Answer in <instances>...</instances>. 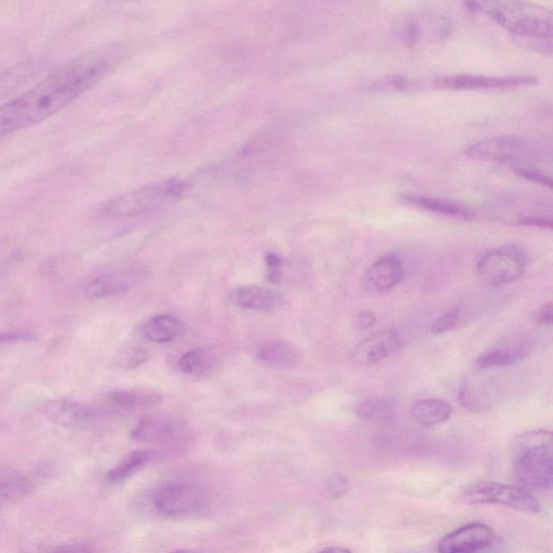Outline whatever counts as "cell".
<instances>
[{"mask_svg": "<svg viewBox=\"0 0 553 553\" xmlns=\"http://www.w3.org/2000/svg\"><path fill=\"white\" fill-rule=\"evenodd\" d=\"M120 59L117 47H104L67 61L55 72L0 106V138L56 115L109 74Z\"/></svg>", "mask_w": 553, "mask_h": 553, "instance_id": "6da1fadb", "label": "cell"}, {"mask_svg": "<svg viewBox=\"0 0 553 553\" xmlns=\"http://www.w3.org/2000/svg\"><path fill=\"white\" fill-rule=\"evenodd\" d=\"M466 7L490 17L528 44L552 42V12L545 7L523 2H471L466 3Z\"/></svg>", "mask_w": 553, "mask_h": 553, "instance_id": "7a4b0ae2", "label": "cell"}, {"mask_svg": "<svg viewBox=\"0 0 553 553\" xmlns=\"http://www.w3.org/2000/svg\"><path fill=\"white\" fill-rule=\"evenodd\" d=\"M553 439L548 430H531L515 442L514 475L518 487L545 492L553 482Z\"/></svg>", "mask_w": 553, "mask_h": 553, "instance_id": "3957f363", "label": "cell"}, {"mask_svg": "<svg viewBox=\"0 0 553 553\" xmlns=\"http://www.w3.org/2000/svg\"><path fill=\"white\" fill-rule=\"evenodd\" d=\"M186 188L185 181L175 178L148 183L107 202L104 213L118 219L138 217L174 204Z\"/></svg>", "mask_w": 553, "mask_h": 553, "instance_id": "277c9868", "label": "cell"}, {"mask_svg": "<svg viewBox=\"0 0 553 553\" xmlns=\"http://www.w3.org/2000/svg\"><path fill=\"white\" fill-rule=\"evenodd\" d=\"M466 155L485 163L511 164L515 168H523L541 156V146L535 141L519 137H498L469 146Z\"/></svg>", "mask_w": 553, "mask_h": 553, "instance_id": "5b68a950", "label": "cell"}, {"mask_svg": "<svg viewBox=\"0 0 553 553\" xmlns=\"http://www.w3.org/2000/svg\"><path fill=\"white\" fill-rule=\"evenodd\" d=\"M207 493L199 484L182 479L168 480L153 493V505L168 517H187L197 514L207 504Z\"/></svg>", "mask_w": 553, "mask_h": 553, "instance_id": "8992f818", "label": "cell"}, {"mask_svg": "<svg viewBox=\"0 0 553 553\" xmlns=\"http://www.w3.org/2000/svg\"><path fill=\"white\" fill-rule=\"evenodd\" d=\"M464 503L472 505L494 504L516 509L528 514H538L542 507L536 497L518 485L498 482H479L470 485L462 493Z\"/></svg>", "mask_w": 553, "mask_h": 553, "instance_id": "52a82bcc", "label": "cell"}, {"mask_svg": "<svg viewBox=\"0 0 553 553\" xmlns=\"http://www.w3.org/2000/svg\"><path fill=\"white\" fill-rule=\"evenodd\" d=\"M528 254L516 245L491 251L477 265V276L484 285L498 287L519 279L528 266Z\"/></svg>", "mask_w": 553, "mask_h": 553, "instance_id": "ba28073f", "label": "cell"}, {"mask_svg": "<svg viewBox=\"0 0 553 553\" xmlns=\"http://www.w3.org/2000/svg\"><path fill=\"white\" fill-rule=\"evenodd\" d=\"M452 29L451 19L433 10L410 13L395 25L396 35L408 46L440 42L451 34Z\"/></svg>", "mask_w": 553, "mask_h": 553, "instance_id": "9c48e42d", "label": "cell"}, {"mask_svg": "<svg viewBox=\"0 0 553 553\" xmlns=\"http://www.w3.org/2000/svg\"><path fill=\"white\" fill-rule=\"evenodd\" d=\"M537 84L534 76L451 75L436 78L429 86L436 90L475 91L515 89Z\"/></svg>", "mask_w": 553, "mask_h": 553, "instance_id": "30bf717a", "label": "cell"}, {"mask_svg": "<svg viewBox=\"0 0 553 553\" xmlns=\"http://www.w3.org/2000/svg\"><path fill=\"white\" fill-rule=\"evenodd\" d=\"M131 436L142 443L173 444L188 436L186 423L164 415H146L133 428Z\"/></svg>", "mask_w": 553, "mask_h": 553, "instance_id": "8fae6325", "label": "cell"}, {"mask_svg": "<svg viewBox=\"0 0 553 553\" xmlns=\"http://www.w3.org/2000/svg\"><path fill=\"white\" fill-rule=\"evenodd\" d=\"M403 343L398 332L393 328L376 331L356 345L352 359L359 366H373L400 352Z\"/></svg>", "mask_w": 553, "mask_h": 553, "instance_id": "7c38bea8", "label": "cell"}, {"mask_svg": "<svg viewBox=\"0 0 553 553\" xmlns=\"http://www.w3.org/2000/svg\"><path fill=\"white\" fill-rule=\"evenodd\" d=\"M496 541V534L490 526L471 523L444 536L439 553H479L490 548Z\"/></svg>", "mask_w": 553, "mask_h": 553, "instance_id": "4fadbf2b", "label": "cell"}, {"mask_svg": "<svg viewBox=\"0 0 553 553\" xmlns=\"http://www.w3.org/2000/svg\"><path fill=\"white\" fill-rule=\"evenodd\" d=\"M44 414L51 423L64 428L84 427L102 416L98 407H90L72 399L47 402Z\"/></svg>", "mask_w": 553, "mask_h": 553, "instance_id": "5bb4252c", "label": "cell"}, {"mask_svg": "<svg viewBox=\"0 0 553 553\" xmlns=\"http://www.w3.org/2000/svg\"><path fill=\"white\" fill-rule=\"evenodd\" d=\"M403 277L404 268L401 260L395 254H387L368 268L363 283L369 291L379 293L394 289Z\"/></svg>", "mask_w": 553, "mask_h": 553, "instance_id": "9a60e30c", "label": "cell"}, {"mask_svg": "<svg viewBox=\"0 0 553 553\" xmlns=\"http://www.w3.org/2000/svg\"><path fill=\"white\" fill-rule=\"evenodd\" d=\"M229 300L239 308L258 312H275L286 304L280 292L260 286L239 287L229 295Z\"/></svg>", "mask_w": 553, "mask_h": 553, "instance_id": "2e32d148", "label": "cell"}, {"mask_svg": "<svg viewBox=\"0 0 553 553\" xmlns=\"http://www.w3.org/2000/svg\"><path fill=\"white\" fill-rule=\"evenodd\" d=\"M163 397L158 391L148 388L118 390L107 397L101 407L104 415L113 412L151 409L161 403Z\"/></svg>", "mask_w": 553, "mask_h": 553, "instance_id": "e0dca14e", "label": "cell"}, {"mask_svg": "<svg viewBox=\"0 0 553 553\" xmlns=\"http://www.w3.org/2000/svg\"><path fill=\"white\" fill-rule=\"evenodd\" d=\"M40 71L42 64L33 61L21 63L0 73V106L28 88Z\"/></svg>", "mask_w": 553, "mask_h": 553, "instance_id": "ac0fdd59", "label": "cell"}, {"mask_svg": "<svg viewBox=\"0 0 553 553\" xmlns=\"http://www.w3.org/2000/svg\"><path fill=\"white\" fill-rule=\"evenodd\" d=\"M256 357L273 368H293L298 366L302 355L298 347L283 340H272L263 343L256 353Z\"/></svg>", "mask_w": 553, "mask_h": 553, "instance_id": "d6986e66", "label": "cell"}, {"mask_svg": "<svg viewBox=\"0 0 553 553\" xmlns=\"http://www.w3.org/2000/svg\"><path fill=\"white\" fill-rule=\"evenodd\" d=\"M133 282L131 273L105 274L90 280L85 294L91 300L110 299L129 291Z\"/></svg>", "mask_w": 553, "mask_h": 553, "instance_id": "ffe728a7", "label": "cell"}, {"mask_svg": "<svg viewBox=\"0 0 553 553\" xmlns=\"http://www.w3.org/2000/svg\"><path fill=\"white\" fill-rule=\"evenodd\" d=\"M453 408L442 399H423L413 403L411 415L413 420L423 427L431 428L448 422Z\"/></svg>", "mask_w": 553, "mask_h": 553, "instance_id": "44dd1931", "label": "cell"}, {"mask_svg": "<svg viewBox=\"0 0 553 553\" xmlns=\"http://www.w3.org/2000/svg\"><path fill=\"white\" fill-rule=\"evenodd\" d=\"M31 490V482L18 470L0 467V508L22 501Z\"/></svg>", "mask_w": 553, "mask_h": 553, "instance_id": "7402d4cb", "label": "cell"}, {"mask_svg": "<svg viewBox=\"0 0 553 553\" xmlns=\"http://www.w3.org/2000/svg\"><path fill=\"white\" fill-rule=\"evenodd\" d=\"M528 356V350L523 345H502L482 353L476 360L481 369L506 368L524 360Z\"/></svg>", "mask_w": 553, "mask_h": 553, "instance_id": "603a6c76", "label": "cell"}, {"mask_svg": "<svg viewBox=\"0 0 553 553\" xmlns=\"http://www.w3.org/2000/svg\"><path fill=\"white\" fill-rule=\"evenodd\" d=\"M183 323L169 315H159L145 323L144 335L148 341L165 344L178 339L184 332Z\"/></svg>", "mask_w": 553, "mask_h": 553, "instance_id": "cb8c5ba5", "label": "cell"}, {"mask_svg": "<svg viewBox=\"0 0 553 553\" xmlns=\"http://www.w3.org/2000/svg\"><path fill=\"white\" fill-rule=\"evenodd\" d=\"M158 456L159 453L154 450L134 451L107 474V481L114 484L124 482L157 460Z\"/></svg>", "mask_w": 553, "mask_h": 553, "instance_id": "d4e9b609", "label": "cell"}, {"mask_svg": "<svg viewBox=\"0 0 553 553\" xmlns=\"http://www.w3.org/2000/svg\"><path fill=\"white\" fill-rule=\"evenodd\" d=\"M402 200L408 205L430 212L447 215V217L451 218L469 220L472 218V215H474L470 210L456 204V202L444 199L412 195L403 197Z\"/></svg>", "mask_w": 553, "mask_h": 553, "instance_id": "484cf974", "label": "cell"}, {"mask_svg": "<svg viewBox=\"0 0 553 553\" xmlns=\"http://www.w3.org/2000/svg\"><path fill=\"white\" fill-rule=\"evenodd\" d=\"M179 366L187 375L206 376L215 366V357L207 349H194L181 357Z\"/></svg>", "mask_w": 553, "mask_h": 553, "instance_id": "4316f807", "label": "cell"}, {"mask_svg": "<svg viewBox=\"0 0 553 553\" xmlns=\"http://www.w3.org/2000/svg\"><path fill=\"white\" fill-rule=\"evenodd\" d=\"M395 401L390 398H370L360 403L357 415L363 421L384 422L394 415Z\"/></svg>", "mask_w": 553, "mask_h": 553, "instance_id": "83f0119b", "label": "cell"}, {"mask_svg": "<svg viewBox=\"0 0 553 553\" xmlns=\"http://www.w3.org/2000/svg\"><path fill=\"white\" fill-rule=\"evenodd\" d=\"M147 360L148 353L144 348L130 346L121 350L115 359V364L119 369L132 370L141 367Z\"/></svg>", "mask_w": 553, "mask_h": 553, "instance_id": "f1b7e54d", "label": "cell"}, {"mask_svg": "<svg viewBox=\"0 0 553 553\" xmlns=\"http://www.w3.org/2000/svg\"><path fill=\"white\" fill-rule=\"evenodd\" d=\"M463 313L462 309L454 308L447 314L439 317L430 327V332L439 335L452 332L462 325Z\"/></svg>", "mask_w": 553, "mask_h": 553, "instance_id": "f546056e", "label": "cell"}, {"mask_svg": "<svg viewBox=\"0 0 553 553\" xmlns=\"http://www.w3.org/2000/svg\"><path fill=\"white\" fill-rule=\"evenodd\" d=\"M515 171L521 175L522 178L526 179V180H529L531 182H534V183H538V184H541L543 186H547L549 188L552 187V181L549 177H547L546 174H544L543 172L535 169V168H531V167H524V168H521V167H518V168H515Z\"/></svg>", "mask_w": 553, "mask_h": 553, "instance_id": "4dcf8cb0", "label": "cell"}, {"mask_svg": "<svg viewBox=\"0 0 553 553\" xmlns=\"http://www.w3.org/2000/svg\"><path fill=\"white\" fill-rule=\"evenodd\" d=\"M266 263L268 267V280L272 283H278L281 278V260L279 256L275 253L267 254Z\"/></svg>", "mask_w": 553, "mask_h": 553, "instance_id": "1f68e13d", "label": "cell"}, {"mask_svg": "<svg viewBox=\"0 0 553 553\" xmlns=\"http://www.w3.org/2000/svg\"><path fill=\"white\" fill-rule=\"evenodd\" d=\"M535 319L539 325L551 327L553 321V304L547 303L542 306L536 313Z\"/></svg>", "mask_w": 553, "mask_h": 553, "instance_id": "d6a6232c", "label": "cell"}, {"mask_svg": "<svg viewBox=\"0 0 553 553\" xmlns=\"http://www.w3.org/2000/svg\"><path fill=\"white\" fill-rule=\"evenodd\" d=\"M376 318L372 312L364 310V312L359 313L355 319V326L359 330H368L375 325Z\"/></svg>", "mask_w": 553, "mask_h": 553, "instance_id": "836d02e7", "label": "cell"}, {"mask_svg": "<svg viewBox=\"0 0 553 553\" xmlns=\"http://www.w3.org/2000/svg\"><path fill=\"white\" fill-rule=\"evenodd\" d=\"M53 553H91V548L85 544H71L58 547Z\"/></svg>", "mask_w": 553, "mask_h": 553, "instance_id": "e575fe53", "label": "cell"}, {"mask_svg": "<svg viewBox=\"0 0 553 553\" xmlns=\"http://www.w3.org/2000/svg\"><path fill=\"white\" fill-rule=\"evenodd\" d=\"M32 339L31 336L23 333H7L0 335V345L8 343L24 342Z\"/></svg>", "mask_w": 553, "mask_h": 553, "instance_id": "d590c367", "label": "cell"}, {"mask_svg": "<svg viewBox=\"0 0 553 553\" xmlns=\"http://www.w3.org/2000/svg\"><path fill=\"white\" fill-rule=\"evenodd\" d=\"M318 553H352V551H350L349 549H347L345 547L332 546V547L322 549Z\"/></svg>", "mask_w": 553, "mask_h": 553, "instance_id": "8d00e7d4", "label": "cell"}, {"mask_svg": "<svg viewBox=\"0 0 553 553\" xmlns=\"http://www.w3.org/2000/svg\"><path fill=\"white\" fill-rule=\"evenodd\" d=\"M171 553H191V552H188V551H185V550H179V551H174V552H171Z\"/></svg>", "mask_w": 553, "mask_h": 553, "instance_id": "74e56055", "label": "cell"}]
</instances>
